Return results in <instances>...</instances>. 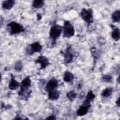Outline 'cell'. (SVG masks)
<instances>
[{"instance_id": "cell-13", "label": "cell", "mask_w": 120, "mask_h": 120, "mask_svg": "<svg viewBox=\"0 0 120 120\" xmlns=\"http://www.w3.org/2000/svg\"><path fill=\"white\" fill-rule=\"evenodd\" d=\"M63 80L66 82H71L74 80V75L73 73H71L70 71H65L64 75H63Z\"/></svg>"}, {"instance_id": "cell-20", "label": "cell", "mask_w": 120, "mask_h": 120, "mask_svg": "<svg viewBox=\"0 0 120 120\" xmlns=\"http://www.w3.org/2000/svg\"><path fill=\"white\" fill-rule=\"evenodd\" d=\"M44 5V0H33L32 6L34 8H40Z\"/></svg>"}, {"instance_id": "cell-2", "label": "cell", "mask_w": 120, "mask_h": 120, "mask_svg": "<svg viewBox=\"0 0 120 120\" xmlns=\"http://www.w3.org/2000/svg\"><path fill=\"white\" fill-rule=\"evenodd\" d=\"M63 34L65 38H71L75 34V30L73 25L69 22H65L64 26H63Z\"/></svg>"}, {"instance_id": "cell-7", "label": "cell", "mask_w": 120, "mask_h": 120, "mask_svg": "<svg viewBox=\"0 0 120 120\" xmlns=\"http://www.w3.org/2000/svg\"><path fill=\"white\" fill-rule=\"evenodd\" d=\"M37 63L39 64V66H40L41 68H46L49 66V64H50L48 58L45 57V56H43V55L39 56V57L37 59Z\"/></svg>"}, {"instance_id": "cell-14", "label": "cell", "mask_w": 120, "mask_h": 120, "mask_svg": "<svg viewBox=\"0 0 120 120\" xmlns=\"http://www.w3.org/2000/svg\"><path fill=\"white\" fill-rule=\"evenodd\" d=\"M19 86H20L19 82H18L14 78H11L10 81H9V82H8V88H9L10 90H16Z\"/></svg>"}, {"instance_id": "cell-9", "label": "cell", "mask_w": 120, "mask_h": 120, "mask_svg": "<svg viewBox=\"0 0 120 120\" xmlns=\"http://www.w3.org/2000/svg\"><path fill=\"white\" fill-rule=\"evenodd\" d=\"M19 96L22 98H28L30 97V94H31V91L29 90V88H23V87H21V90L19 91Z\"/></svg>"}, {"instance_id": "cell-26", "label": "cell", "mask_w": 120, "mask_h": 120, "mask_svg": "<svg viewBox=\"0 0 120 120\" xmlns=\"http://www.w3.org/2000/svg\"><path fill=\"white\" fill-rule=\"evenodd\" d=\"M117 83L120 84V73H119V75H118V77H117Z\"/></svg>"}, {"instance_id": "cell-11", "label": "cell", "mask_w": 120, "mask_h": 120, "mask_svg": "<svg viewBox=\"0 0 120 120\" xmlns=\"http://www.w3.org/2000/svg\"><path fill=\"white\" fill-rule=\"evenodd\" d=\"M94 98H95V94H94L92 91H89V92L87 93L86 97H85V99H84L83 104H84V105H87V106H90V103L94 100Z\"/></svg>"}, {"instance_id": "cell-18", "label": "cell", "mask_w": 120, "mask_h": 120, "mask_svg": "<svg viewBox=\"0 0 120 120\" xmlns=\"http://www.w3.org/2000/svg\"><path fill=\"white\" fill-rule=\"evenodd\" d=\"M112 92H113V89L111 88V87H108V88H105V89L101 92V96H102L103 98H109V97L112 96Z\"/></svg>"}, {"instance_id": "cell-1", "label": "cell", "mask_w": 120, "mask_h": 120, "mask_svg": "<svg viewBox=\"0 0 120 120\" xmlns=\"http://www.w3.org/2000/svg\"><path fill=\"white\" fill-rule=\"evenodd\" d=\"M8 32L11 34V35H18L20 33H22L23 31V26L16 22H11L8 23Z\"/></svg>"}, {"instance_id": "cell-3", "label": "cell", "mask_w": 120, "mask_h": 120, "mask_svg": "<svg viewBox=\"0 0 120 120\" xmlns=\"http://www.w3.org/2000/svg\"><path fill=\"white\" fill-rule=\"evenodd\" d=\"M63 32V27H61L58 24H55L51 27L50 29V38L52 39H57Z\"/></svg>"}, {"instance_id": "cell-17", "label": "cell", "mask_w": 120, "mask_h": 120, "mask_svg": "<svg viewBox=\"0 0 120 120\" xmlns=\"http://www.w3.org/2000/svg\"><path fill=\"white\" fill-rule=\"evenodd\" d=\"M30 85H31V79L29 77L24 78L21 82V87H23V88H29Z\"/></svg>"}, {"instance_id": "cell-5", "label": "cell", "mask_w": 120, "mask_h": 120, "mask_svg": "<svg viewBox=\"0 0 120 120\" xmlns=\"http://www.w3.org/2000/svg\"><path fill=\"white\" fill-rule=\"evenodd\" d=\"M81 17L86 22L91 23L93 22V11H92V9H86V8L82 9V11H81Z\"/></svg>"}, {"instance_id": "cell-19", "label": "cell", "mask_w": 120, "mask_h": 120, "mask_svg": "<svg viewBox=\"0 0 120 120\" xmlns=\"http://www.w3.org/2000/svg\"><path fill=\"white\" fill-rule=\"evenodd\" d=\"M112 20L115 22H120V9H117V10H114L112 13Z\"/></svg>"}, {"instance_id": "cell-4", "label": "cell", "mask_w": 120, "mask_h": 120, "mask_svg": "<svg viewBox=\"0 0 120 120\" xmlns=\"http://www.w3.org/2000/svg\"><path fill=\"white\" fill-rule=\"evenodd\" d=\"M42 50V46L39 42H34L30 45H28L25 49V52L27 54H32L34 52H39Z\"/></svg>"}, {"instance_id": "cell-25", "label": "cell", "mask_w": 120, "mask_h": 120, "mask_svg": "<svg viewBox=\"0 0 120 120\" xmlns=\"http://www.w3.org/2000/svg\"><path fill=\"white\" fill-rule=\"evenodd\" d=\"M55 118H56V117H55L54 115H51V116H48L46 119H55Z\"/></svg>"}, {"instance_id": "cell-6", "label": "cell", "mask_w": 120, "mask_h": 120, "mask_svg": "<svg viewBox=\"0 0 120 120\" xmlns=\"http://www.w3.org/2000/svg\"><path fill=\"white\" fill-rule=\"evenodd\" d=\"M57 86H58V81H57L56 79L52 78V79H51V80L46 83L45 88H46V91L49 92V91H52V90L56 89Z\"/></svg>"}, {"instance_id": "cell-23", "label": "cell", "mask_w": 120, "mask_h": 120, "mask_svg": "<svg viewBox=\"0 0 120 120\" xmlns=\"http://www.w3.org/2000/svg\"><path fill=\"white\" fill-rule=\"evenodd\" d=\"M102 81L105 82H111L112 81V76L110 74H105L102 76Z\"/></svg>"}, {"instance_id": "cell-10", "label": "cell", "mask_w": 120, "mask_h": 120, "mask_svg": "<svg viewBox=\"0 0 120 120\" xmlns=\"http://www.w3.org/2000/svg\"><path fill=\"white\" fill-rule=\"evenodd\" d=\"M59 96H60V93H59V91H57L56 89L48 92V98H49L50 100H56V99L59 98Z\"/></svg>"}, {"instance_id": "cell-22", "label": "cell", "mask_w": 120, "mask_h": 120, "mask_svg": "<svg viewBox=\"0 0 120 120\" xmlns=\"http://www.w3.org/2000/svg\"><path fill=\"white\" fill-rule=\"evenodd\" d=\"M22 68H23V64H22V61H17L15 64H14V69L16 70V71H18V72H20L22 69Z\"/></svg>"}, {"instance_id": "cell-21", "label": "cell", "mask_w": 120, "mask_h": 120, "mask_svg": "<svg viewBox=\"0 0 120 120\" xmlns=\"http://www.w3.org/2000/svg\"><path fill=\"white\" fill-rule=\"evenodd\" d=\"M67 98H68V99H69L70 101H73V100L77 98V94H76L75 91L71 90V91H69V92L67 93Z\"/></svg>"}, {"instance_id": "cell-15", "label": "cell", "mask_w": 120, "mask_h": 120, "mask_svg": "<svg viewBox=\"0 0 120 120\" xmlns=\"http://www.w3.org/2000/svg\"><path fill=\"white\" fill-rule=\"evenodd\" d=\"M111 37H112V38L114 39V40L120 39V29H118V28L112 29V33H111Z\"/></svg>"}, {"instance_id": "cell-16", "label": "cell", "mask_w": 120, "mask_h": 120, "mask_svg": "<svg viewBox=\"0 0 120 120\" xmlns=\"http://www.w3.org/2000/svg\"><path fill=\"white\" fill-rule=\"evenodd\" d=\"M64 60H65L66 63H71L72 62V60H73V54H72V52L69 50H68L66 52L65 56H64Z\"/></svg>"}, {"instance_id": "cell-24", "label": "cell", "mask_w": 120, "mask_h": 120, "mask_svg": "<svg viewBox=\"0 0 120 120\" xmlns=\"http://www.w3.org/2000/svg\"><path fill=\"white\" fill-rule=\"evenodd\" d=\"M116 105L120 107V96H119V98H117V100H116Z\"/></svg>"}, {"instance_id": "cell-12", "label": "cell", "mask_w": 120, "mask_h": 120, "mask_svg": "<svg viewBox=\"0 0 120 120\" xmlns=\"http://www.w3.org/2000/svg\"><path fill=\"white\" fill-rule=\"evenodd\" d=\"M88 110H89V106L82 104V106H80V107H79V109L77 110V114H78L79 116L85 115V114L88 112Z\"/></svg>"}, {"instance_id": "cell-8", "label": "cell", "mask_w": 120, "mask_h": 120, "mask_svg": "<svg viewBox=\"0 0 120 120\" xmlns=\"http://www.w3.org/2000/svg\"><path fill=\"white\" fill-rule=\"evenodd\" d=\"M15 5V0H4L2 2V8L5 10L11 9Z\"/></svg>"}]
</instances>
